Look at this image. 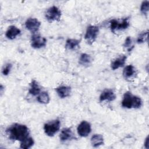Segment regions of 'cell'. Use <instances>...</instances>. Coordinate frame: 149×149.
<instances>
[{
    "label": "cell",
    "mask_w": 149,
    "mask_h": 149,
    "mask_svg": "<svg viewBox=\"0 0 149 149\" xmlns=\"http://www.w3.org/2000/svg\"><path fill=\"white\" fill-rule=\"evenodd\" d=\"M60 125V121L58 119L48 122L44 126V132L48 136L52 137L59 130Z\"/></svg>",
    "instance_id": "3957f363"
},
{
    "label": "cell",
    "mask_w": 149,
    "mask_h": 149,
    "mask_svg": "<svg viewBox=\"0 0 149 149\" xmlns=\"http://www.w3.org/2000/svg\"><path fill=\"white\" fill-rule=\"evenodd\" d=\"M6 133L10 139L22 141L29 137V130L24 125L15 123L7 129Z\"/></svg>",
    "instance_id": "6da1fadb"
},
{
    "label": "cell",
    "mask_w": 149,
    "mask_h": 149,
    "mask_svg": "<svg viewBox=\"0 0 149 149\" xmlns=\"http://www.w3.org/2000/svg\"><path fill=\"white\" fill-rule=\"evenodd\" d=\"M60 140L62 141H65L73 138V133L70 129L64 128L62 130L60 133Z\"/></svg>",
    "instance_id": "2e32d148"
},
{
    "label": "cell",
    "mask_w": 149,
    "mask_h": 149,
    "mask_svg": "<svg viewBox=\"0 0 149 149\" xmlns=\"http://www.w3.org/2000/svg\"><path fill=\"white\" fill-rule=\"evenodd\" d=\"M142 105V101L140 98L133 95L130 92L127 91L123 95V98L122 101V106L124 108H139Z\"/></svg>",
    "instance_id": "7a4b0ae2"
},
{
    "label": "cell",
    "mask_w": 149,
    "mask_h": 149,
    "mask_svg": "<svg viewBox=\"0 0 149 149\" xmlns=\"http://www.w3.org/2000/svg\"><path fill=\"white\" fill-rule=\"evenodd\" d=\"M80 47V41L76 39L69 38L66 41L65 48L69 50H76Z\"/></svg>",
    "instance_id": "5bb4252c"
},
{
    "label": "cell",
    "mask_w": 149,
    "mask_h": 149,
    "mask_svg": "<svg viewBox=\"0 0 149 149\" xmlns=\"http://www.w3.org/2000/svg\"><path fill=\"white\" fill-rule=\"evenodd\" d=\"M135 73H136L135 68L132 65L126 66L124 68L123 72V75L126 79H129L132 78L134 76Z\"/></svg>",
    "instance_id": "9a60e30c"
},
{
    "label": "cell",
    "mask_w": 149,
    "mask_h": 149,
    "mask_svg": "<svg viewBox=\"0 0 149 149\" xmlns=\"http://www.w3.org/2000/svg\"><path fill=\"white\" fill-rule=\"evenodd\" d=\"M91 62V58L90 55H88L87 54H81L79 60V64L84 66H88L90 65Z\"/></svg>",
    "instance_id": "d6986e66"
},
{
    "label": "cell",
    "mask_w": 149,
    "mask_h": 149,
    "mask_svg": "<svg viewBox=\"0 0 149 149\" xmlns=\"http://www.w3.org/2000/svg\"><path fill=\"white\" fill-rule=\"evenodd\" d=\"M12 68V64L11 63H7L4 67L2 69V74L4 75V76H7L10 71V69Z\"/></svg>",
    "instance_id": "d4e9b609"
},
{
    "label": "cell",
    "mask_w": 149,
    "mask_h": 149,
    "mask_svg": "<svg viewBox=\"0 0 149 149\" xmlns=\"http://www.w3.org/2000/svg\"><path fill=\"white\" fill-rule=\"evenodd\" d=\"M148 9H149V1H143L140 7L141 12L143 15H147L148 12Z\"/></svg>",
    "instance_id": "7402d4cb"
},
{
    "label": "cell",
    "mask_w": 149,
    "mask_h": 149,
    "mask_svg": "<svg viewBox=\"0 0 149 149\" xmlns=\"http://www.w3.org/2000/svg\"><path fill=\"white\" fill-rule=\"evenodd\" d=\"M109 23L111 30L113 33L119 30L126 29L130 24L128 18H125L122 20V22H119L116 19H112Z\"/></svg>",
    "instance_id": "277c9868"
},
{
    "label": "cell",
    "mask_w": 149,
    "mask_h": 149,
    "mask_svg": "<svg viewBox=\"0 0 149 149\" xmlns=\"http://www.w3.org/2000/svg\"><path fill=\"white\" fill-rule=\"evenodd\" d=\"M56 91L59 97L64 98L70 95L71 93V88L68 86H62L57 87L56 88Z\"/></svg>",
    "instance_id": "4fadbf2b"
},
{
    "label": "cell",
    "mask_w": 149,
    "mask_h": 149,
    "mask_svg": "<svg viewBox=\"0 0 149 149\" xmlns=\"http://www.w3.org/2000/svg\"><path fill=\"white\" fill-rule=\"evenodd\" d=\"M123 47L126 48L129 51L132 50V48H133V46L132 45V38L130 37H127L123 44Z\"/></svg>",
    "instance_id": "cb8c5ba5"
},
{
    "label": "cell",
    "mask_w": 149,
    "mask_h": 149,
    "mask_svg": "<svg viewBox=\"0 0 149 149\" xmlns=\"http://www.w3.org/2000/svg\"><path fill=\"white\" fill-rule=\"evenodd\" d=\"M116 98V95L114 92L110 89H106L104 90L100 96V101H112Z\"/></svg>",
    "instance_id": "30bf717a"
},
{
    "label": "cell",
    "mask_w": 149,
    "mask_h": 149,
    "mask_svg": "<svg viewBox=\"0 0 149 149\" xmlns=\"http://www.w3.org/2000/svg\"><path fill=\"white\" fill-rule=\"evenodd\" d=\"M99 32V28L96 26H89L86 30L84 38L87 44L91 45L96 40Z\"/></svg>",
    "instance_id": "5b68a950"
},
{
    "label": "cell",
    "mask_w": 149,
    "mask_h": 149,
    "mask_svg": "<svg viewBox=\"0 0 149 149\" xmlns=\"http://www.w3.org/2000/svg\"><path fill=\"white\" fill-rule=\"evenodd\" d=\"M45 16L49 22L59 21L61 16V12L58 8L55 6H52L47 9Z\"/></svg>",
    "instance_id": "8992f818"
},
{
    "label": "cell",
    "mask_w": 149,
    "mask_h": 149,
    "mask_svg": "<svg viewBox=\"0 0 149 149\" xmlns=\"http://www.w3.org/2000/svg\"><path fill=\"white\" fill-rule=\"evenodd\" d=\"M47 39L39 34H33L31 38V47L36 49L44 47L46 45Z\"/></svg>",
    "instance_id": "52a82bcc"
},
{
    "label": "cell",
    "mask_w": 149,
    "mask_h": 149,
    "mask_svg": "<svg viewBox=\"0 0 149 149\" xmlns=\"http://www.w3.org/2000/svg\"><path fill=\"white\" fill-rule=\"evenodd\" d=\"M37 100L41 104H47L49 102L50 98L48 94L45 91H43L39 94L37 98Z\"/></svg>",
    "instance_id": "44dd1931"
},
{
    "label": "cell",
    "mask_w": 149,
    "mask_h": 149,
    "mask_svg": "<svg viewBox=\"0 0 149 149\" xmlns=\"http://www.w3.org/2000/svg\"><path fill=\"white\" fill-rule=\"evenodd\" d=\"M77 133L81 137H87L91 131V125L87 121H82L77 126Z\"/></svg>",
    "instance_id": "ba28073f"
},
{
    "label": "cell",
    "mask_w": 149,
    "mask_h": 149,
    "mask_svg": "<svg viewBox=\"0 0 149 149\" xmlns=\"http://www.w3.org/2000/svg\"><path fill=\"white\" fill-rule=\"evenodd\" d=\"M25 26L27 30L33 33L37 31L41 26L40 22L36 18H29L25 22Z\"/></svg>",
    "instance_id": "9c48e42d"
},
{
    "label": "cell",
    "mask_w": 149,
    "mask_h": 149,
    "mask_svg": "<svg viewBox=\"0 0 149 149\" xmlns=\"http://www.w3.org/2000/svg\"><path fill=\"white\" fill-rule=\"evenodd\" d=\"M29 93L33 95L36 96L37 95H38L40 93V87L38 84V83L35 80H33L30 83V87L29 90Z\"/></svg>",
    "instance_id": "ac0fdd59"
},
{
    "label": "cell",
    "mask_w": 149,
    "mask_h": 149,
    "mask_svg": "<svg viewBox=\"0 0 149 149\" xmlns=\"http://www.w3.org/2000/svg\"><path fill=\"white\" fill-rule=\"evenodd\" d=\"M34 140L31 137H27L23 140L20 141V148L24 149L30 148L34 144Z\"/></svg>",
    "instance_id": "ffe728a7"
},
{
    "label": "cell",
    "mask_w": 149,
    "mask_h": 149,
    "mask_svg": "<svg viewBox=\"0 0 149 149\" xmlns=\"http://www.w3.org/2000/svg\"><path fill=\"white\" fill-rule=\"evenodd\" d=\"M21 31L19 29L15 26H10L5 33L6 37L10 40H13L20 33Z\"/></svg>",
    "instance_id": "7c38bea8"
},
{
    "label": "cell",
    "mask_w": 149,
    "mask_h": 149,
    "mask_svg": "<svg viewBox=\"0 0 149 149\" xmlns=\"http://www.w3.org/2000/svg\"><path fill=\"white\" fill-rule=\"evenodd\" d=\"M126 58L127 57L125 55H122L113 60L111 64V69L114 70L120 67H122L125 63Z\"/></svg>",
    "instance_id": "8fae6325"
},
{
    "label": "cell",
    "mask_w": 149,
    "mask_h": 149,
    "mask_svg": "<svg viewBox=\"0 0 149 149\" xmlns=\"http://www.w3.org/2000/svg\"><path fill=\"white\" fill-rule=\"evenodd\" d=\"M91 143L94 147H99L104 144V137L101 134H95L91 139Z\"/></svg>",
    "instance_id": "e0dca14e"
},
{
    "label": "cell",
    "mask_w": 149,
    "mask_h": 149,
    "mask_svg": "<svg viewBox=\"0 0 149 149\" xmlns=\"http://www.w3.org/2000/svg\"><path fill=\"white\" fill-rule=\"evenodd\" d=\"M149 141H148V136L147 137V138L146 139L145 142H144V146L146 148H148V146H149Z\"/></svg>",
    "instance_id": "484cf974"
},
{
    "label": "cell",
    "mask_w": 149,
    "mask_h": 149,
    "mask_svg": "<svg viewBox=\"0 0 149 149\" xmlns=\"http://www.w3.org/2000/svg\"><path fill=\"white\" fill-rule=\"evenodd\" d=\"M148 31H147L146 32H143V33L140 34L137 39V43L141 44V43H143V42L146 41L147 40V38H148Z\"/></svg>",
    "instance_id": "603a6c76"
}]
</instances>
